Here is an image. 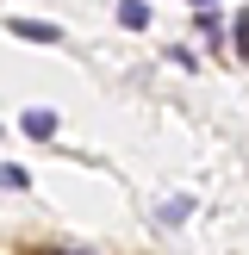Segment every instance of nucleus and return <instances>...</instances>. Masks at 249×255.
I'll return each instance as SVG.
<instances>
[{
    "label": "nucleus",
    "mask_w": 249,
    "mask_h": 255,
    "mask_svg": "<svg viewBox=\"0 0 249 255\" xmlns=\"http://www.w3.org/2000/svg\"><path fill=\"white\" fill-rule=\"evenodd\" d=\"M187 212H193V199H187V193H174V199H168V206H162V218H168V224H181V218H187Z\"/></svg>",
    "instance_id": "4"
},
{
    "label": "nucleus",
    "mask_w": 249,
    "mask_h": 255,
    "mask_svg": "<svg viewBox=\"0 0 249 255\" xmlns=\"http://www.w3.org/2000/svg\"><path fill=\"white\" fill-rule=\"evenodd\" d=\"M6 31H12V37H25V44H56V37H62L56 25H44V19H12Z\"/></svg>",
    "instance_id": "1"
},
{
    "label": "nucleus",
    "mask_w": 249,
    "mask_h": 255,
    "mask_svg": "<svg viewBox=\"0 0 249 255\" xmlns=\"http://www.w3.org/2000/svg\"><path fill=\"white\" fill-rule=\"evenodd\" d=\"M19 125H25V137H56V112L50 106H25Z\"/></svg>",
    "instance_id": "2"
},
{
    "label": "nucleus",
    "mask_w": 249,
    "mask_h": 255,
    "mask_svg": "<svg viewBox=\"0 0 249 255\" xmlns=\"http://www.w3.org/2000/svg\"><path fill=\"white\" fill-rule=\"evenodd\" d=\"M50 255H87V249H50Z\"/></svg>",
    "instance_id": "5"
},
{
    "label": "nucleus",
    "mask_w": 249,
    "mask_h": 255,
    "mask_svg": "<svg viewBox=\"0 0 249 255\" xmlns=\"http://www.w3.org/2000/svg\"><path fill=\"white\" fill-rule=\"evenodd\" d=\"M199 6H212V0H199Z\"/></svg>",
    "instance_id": "6"
},
{
    "label": "nucleus",
    "mask_w": 249,
    "mask_h": 255,
    "mask_svg": "<svg viewBox=\"0 0 249 255\" xmlns=\"http://www.w3.org/2000/svg\"><path fill=\"white\" fill-rule=\"evenodd\" d=\"M119 19L131 25V31H143V25H149V6H143V0H119Z\"/></svg>",
    "instance_id": "3"
}]
</instances>
